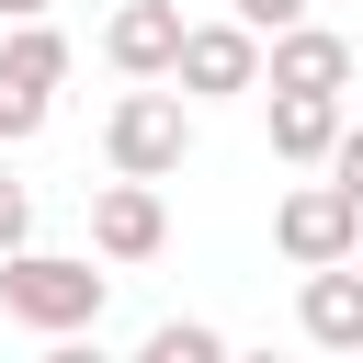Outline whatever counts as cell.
I'll use <instances>...</instances> for the list:
<instances>
[{
  "mask_svg": "<svg viewBox=\"0 0 363 363\" xmlns=\"http://www.w3.org/2000/svg\"><path fill=\"white\" fill-rule=\"evenodd\" d=\"M102 295H113V272H91L79 250H0V318L11 329H34V340H79V329H102Z\"/></svg>",
  "mask_w": 363,
  "mask_h": 363,
  "instance_id": "obj_1",
  "label": "cell"
},
{
  "mask_svg": "<svg viewBox=\"0 0 363 363\" xmlns=\"http://www.w3.org/2000/svg\"><path fill=\"white\" fill-rule=\"evenodd\" d=\"M102 159L136 170V182H170V170L193 159V102H182V91H125V102L102 113Z\"/></svg>",
  "mask_w": 363,
  "mask_h": 363,
  "instance_id": "obj_2",
  "label": "cell"
},
{
  "mask_svg": "<svg viewBox=\"0 0 363 363\" xmlns=\"http://www.w3.org/2000/svg\"><path fill=\"white\" fill-rule=\"evenodd\" d=\"M352 238H363V204L318 170V182H295L284 204H272V250L295 261V272H318V261H352Z\"/></svg>",
  "mask_w": 363,
  "mask_h": 363,
  "instance_id": "obj_3",
  "label": "cell"
},
{
  "mask_svg": "<svg viewBox=\"0 0 363 363\" xmlns=\"http://www.w3.org/2000/svg\"><path fill=\"white\" fill-rule=\"evenodd\" d=\"M170 79H182V102H238V91H261V34H250L238 11H227V23H182Z\"/></svg>",
  "mask_w": 363,
  "mask_h": 363,
  "instance_id": "obj_4",
  "label": "cell"
},
{
  "mask_svg": "<svg viewBox=\"0 0 363 363\" xmlns=\"http://www.w3.org/2000/svg\"><path fill=\"white\" fill-rule=\"evenodd\" d=\"M91 250H102V261H159V250H170V204H159V182L113 170V182L91 193Z\"/></svg>",
  "mask_w": 363,
  "mask_h": 363,
  "instance_id": "obj_5",
  "label": "cell"
},
{
  "mask_svg": "<svg viewBox=\"0 0 363 363\" xmlns=\"http://www.w3.org/2000/svg\"><path fill=\"white\" fill-rule=\"evenodd\" d=\"M340 79H352V34H329V23L261 34V91H340Z\"/></svg>",
  "mask_w": 363,
  "mask_h": 363,
  "instance_id": "obj_6",
  "label": "cell"
},
{
  "mask_svg": "<svg viewBox=\"0 0 363 363\" xmlns=\"http://www.w3.org/2000/svg\"><path fill=\"white\" fill-rule=\"evenodd\" d=\"M295 329L318 352H363V261H318L295 284Z\"/></svg>",
  "mask_w": 363,
  "mask_h": 363,
  "instance_id": "obj_7",
  "label": "cell"
},
{
  "mask_svg": "<svg viewBox=\"0 0 363 363\" xmlns=\"http://www.w3.org/2000/svg\"><path fill=\"white\" fill-rule=\"evenodd\" d=\"M102 57H113L125 79H170V57H182V0H125V11L102 23Z\"/></svg>",
  "mask_w": 363,
  "mask_h": 363,
  "instance_id": "obj_8",
  "label": "cell"
},
{
  "mask_svg": "<svg viewBox=\"0 0 363 363\" xmlns=\"http://www.w3.org/2000/svg\"><path fill=\"white\" fill-rule=\"evenodd\" d=\"M340 91H272V159H295V170H329V147H340Z\"/></svg>",
  "mask_w": 363,
  "mask_h": 363,
  "instance_id": "obj_9",
  "label": "cell"
},
{
  "mask_svg": "<svg viewBox=\"0 0 363 363\" xmlns=\"http://www.w3.org/2000/svg\"><path fill=\"white\" fill-rule=\"evenodd\" d=\"M147 363H227V329H204V318H159V329H147Z\"/></svg>",
  "mask_w": 363,
  "mask_h": 363,
  "instance_id": "obj_10",
  "label": "cell"
},
{
  "mask_svg": "<svg viewBox=\"0 0 363 363\" xmlns=\"http://www.w3.org/2000/svg\"><path fill=\"white\" fill-rule=\"evenodd\" d=\"M45 113H57V91H34V79H11V68H0V147L45 136Z\"/></svg>",
  "mask_w": 363,
  "mask_h": 363,
  "instance_id": "obj_11",
  "label": "cell"
},
{
  "mask_svg": "<svg viewBox=\"0 0 363 363\" xmlns=\"http://www.w3.org/2000/svg\"><path fill=\"white\" fill-rule=\"evenodd\" d=\"M23 238H34V193L0 170V250H23Z\"/></svg>",
  "mask_w": 363,
  "mask_h": 363,
  "instance_id": "obj_12",
  "label": "cell"
},
{
  "mask_svg": "<svg viewBox=\"0 0 363 363\" xmlns=\"http://www.w3.org/2000/svg\"><path fill=\"white\" fill-rule=\"evenodd\" d=\"M329 182H340V193L363 204V125H340V147H329Z\"/></svg>",
  "mask_w": 363,
  "mask_h": 363,
  "instance_id": "obj_13",
  "label": "cell"
},
{
  "mask_svg": "<svg viewBox=\"0 0 363 363\" xmlns=\"http://www.w3.org/2000/svg\"><path fill=\"white\" fill-rule=\"evenodd\" d=\"M238 23L250 34H284V23H306V0H238Z\"/></svg>",
  "mask_w": 363,
  "mask_h": 363,
  "instance_id": "obj_14",
  "label": "cell"
},
{
  "mask_svg": "<svg viewBox=\"0 0 363 363\" xmlns=\"http://www.w3.org/2000/svg\"><path fill=\"white\" fill-rule=\"evenodd\" d=\"M34 11H45V0H0V23H34Z\"/></svg>",
  "mask_w": 363,
  "mask_h": 363,
  "instance_id": "obj_15",
  "label": "cell"
},
{
  "mask_svg": "<svg viewBox=\"0 0 363 363\" xmlns=\"http://www.w3.org/2000/svg\"><path fill=\"white\" fill-rule=\"evenodd\" d=\"M352 261H363V238H352Z\"/></svg>",
  "mask_w": 363,
  "mask_h": 363,
  "instance_id": "obj_16",
  "label": "cell"
}]
</instances>
